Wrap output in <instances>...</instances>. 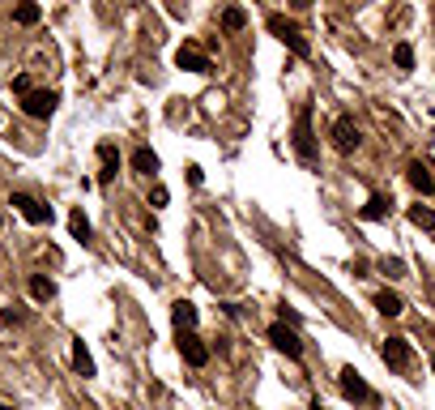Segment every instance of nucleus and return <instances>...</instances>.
I'll use <instances>...</instances> for the list:
<instances>
[{"label": "nucleus", "mask_w": 435, "mask_h": 410, "mask_svg": "<svg viewBox=\"0 0 435 410\" xmlns=\"http://www.w3.org/2000/svg\"><path fill=\"white\" fill-rule=\"evenodd\" d=\"M295 154L308 167H316V158H320V145L312 133V103H299V111H295Z\"/></svg>", "instance_id": "1"}, {"label": "nucleus", "mask_w": 435, "mask_h": 410, "mask_svg": "<svg viewBox=\"0 0 435 410\" xmlns=\"http://www.w3.org/2000/svg\"><path fill=\"white\" fill-rule=\"evenodd\" d=\"M337 385H342V398L346 402H359V406H380V394L355 372V368H342V376H337Z\"/></svg>", "instance_id": "2"}, {"label": "nucleus", "mask_w": 435, "mask_h": 410, "mask_svg": "<svg viewBox=\"0 0 435 410\" xmlns=\"http://www.w3.org/2000/svg\"><path fill=\"white\" fill-rule=\"evenodd\" d=\"M269 34H278L295 56H312V43L303 39V30L290 21V17H282V13H269Z\"/></svg>", "instance_id": "3"}, {"label": "nucleus", "mask_w": 435, "mask_h": 410, "mask_svg": "<svg viewBox=\"0 0 435 410\" xmlns=\"http://www.w3.org/2000/svg\"><path fill=\"white\" fill-rule=\"evenodd\" d=\"M56 107H60V94H56V90H30V94L21 98V111H26L30 120H51Z\"/></svg>", "instance_id": "4"}, {"label": "nucleus", "mask_w": 435, "mask_h": 410, "mask_svg": "<svg viewBox=\"0 0 435 410\" xmlns=\"http://www.w3.org/2000/svg\"><path fill=\"white\" fill-rule=\"evenodd\" d=\"M329 137H333V150H337V154H355V150H359V141H363V133H359V124H355L350 116H337Z\"/></svg>", "instance_id": "5"}, {"label": "nucleus", "mask_w": 435, "mask_h": 410, "mask_svg": "<svg viewBox=\"0 0 435 410\" xmlns=\"http://www.w3.org/2000/svg\"><path fill=\"white\" fill-rule=\"evenodd\" d=\"M269 342H273V351H282L286 359H303V342H299V334H295L290 325L273 321V325H269Z\"/></svg>", "instance_id": "6"}, {"label": "nucleus", "mask_w": 435, "mask_h": 410, "mask_svg": "<svg viewBox=\"0 0 435 410\" xmlns=\"http://www.w3.org/2000/svg\"><path fill=\"white\" fill-rule=\"evenodd\" d=\"M380 359H384L393 372H406V368L414 364V351H410L406 338H384V342H380Z\"/></svg>", "instance_id": "7"}, {"label": "nucleus", "mask_w": 435, "mask_h": 410, "mask_svg": "<svg viewBox=\"0 0 435 410\" xmlns=\"http://www.w3.org/2000/svg\"><path fill=\"white\" fill-rule=\"evenodd\" d=\"M26 222H34V227H43V222H51V205H43V201H34L30 193H13V201H9Z\"/></svg>", "instance_id": "8"}, {"label": "nucleus", "mask_w": 435, "mask_h": 410, "mask_svg": "<svg viewBox=\"0 0 435 410\" xmlns=\"http://www.w3.org/2000/svg\"><path fill=\"white\" fill-rule=\"evenodd\" d=\"M175 64H179L184 73H201V77H205V73H214V60H209L196 43H184V47L175 51Z\"/></svg>", "instance_id": "9"}, {"label": "nucleus", "mask_w": 435, "mask_h": 410, "mask_svg": "<svg viewBox=\"0 0 435 410\" xmlns=\"http://www.w3.org/2000/svg\"><path fill=\"white\" fill-rule=\"evenodd\" d=\"M179 355H184L188 368H205V364H209V347H205L196 334H179Z\"/></svg>", "instance_id": "10"}, {"label": "nucleus", "mask_w": 435, "mask_h": 410, "mask_svg": "<svg viewBox=\"0 0 435 410\" xmlns=\"http://www.w3.org/2000/svg\"><path fill=\"white\" fill-rule=\"evenodd\" d=\"M98 163H103L98 184H111V180H115V171H120V150H115L111 141H98Z\"/></svg>", "instance_id": "11"}, {"label": "nucleus", "mask_w": 435, "mask_h": 410, "mask_svg": "<svg viewBox=\"0 0 435 410\" xmlns=\"http://www.w3.org/2000/svg\"><path fill=\"white\" fill-rule=\"evenodd\" d=\"M171 321H175V329H179V334H196V304L175 299V304H171Z\"/></svg>", "instance_id": "12"}, {"label": "nucleus", "mask_w": 435, "mask_h": 410, "mask_svg": "<svg viewBox=\"0 0 435 410\" xmlns=\"http://www.w3.org/2000/svg\"><path fill=\"white\" fill-rule=\"evenodd\" d=\"M132 171H141V175H158V154H154L150 145H137V150H132Z\"/></svg>", "instance_id": "13"}, {"label": "nucleus", "mask_w": 435, "mask_h": 410, "mask_svg": "<svg viewBox=\"0 0 435 410\" xmlns=\"http://www.w3.org/2000/svg\"><path fill=\"white\" fill-rule=\"evenodd\" d=\"M406 180H410V184H414V188L423 193V197H427V193H431V188H435V175H431V167H423V163H410V171H406Z\"/></svg>", "instance_id": "14"}, {"label": "nucleus", "mask_w": 435, "mask_h": 410, "mask_svg": "<svg viewBox=\"0 0 435 410\" xmlns=\"http://www.w3.org/2000/svg\"><path fill=\"white\" fill-rule=\"evenodd\" d=\"M30 295H34L38 304H47V299H56V282H51L47 274H30Z\"/></svg>", "instance_id": "15"}, {"label": "nucleus", "mask_w": 435, "mask_h": 410, "mask_svg": "<svg viewBox=\"0 0 435 410\" xmlns=\"http://www.w3.org/2000/svg\"><path fill=\"white\" fill-rule=\"evenodd\" d=\"M376 308H380V317H402V312H406V304H402L397 291H380V295H376Z\"/></svg>", "instance_id": "16"}, {"label": "nucleus", "mask_w": 435, "mask_h": 410, "mask_svg": "<svg viewBox=\"0 0 435 410\" xmlns=\"http://www.w3.org/2000/svg\"><path fill=\"white\" fill-rule=\"evenodd\" d=\"M73 368H77V372H81L85 381L94 376V359H90V351H85V342H81V338L73 342Z\"/></svg>", "instance_id": "17"}, {"label": "nucleus", "mask_w": 435, "mask_h": 410, "mask_svg": "<svg viewBox=\"0 0 435 410\" xmlns=\"http://www.w3.org/2000/svg\"><path fill=\"white\" fill-rule=\"evenodd\" d=\"M363 218L367 222H380V218H389V197H367V205H363Z\"/></svg>", "instance_id": "18"}, {"label": "nucleus", "mask_w": 435, "mask_h": 410, "mask_svg": "<svg viewBox=\"0 0 435 410\" xmlns=\"http://www.w3.org/2000/svg\"><path fill=\"white\" fill-rule=\"evenodd\" d=\"M68 231H73V240H81V244H90V218L81 214V205L68 214Z\"/></svg>", "instance_id": "19"}, {"label": "nucleus", "mask_w": 435, "mask_h": 410, "mask_svg": "<svg viewBox=\"0 0 435 410\" xmlns=\"http://www.w3.org/2000/svg\"><path fill=\"white\" fill-rule=\"evenodd\" d=\"M243 26H248V13H243V9H235V4H231V9H226V13H222V30H226V34H239V30H243Z\"/></svg>", "instance_id": "20"}, {"label": "nucleus", "mask_w": 435, "mask_h": 410, "mask_svg": "<svg viewBox=\"0 0 435 410\" xmlns=\"http://www.w3.org/2000/svg\"><path fill=\"white\" fill-rule=\"evenodd\" d=\"M38 17H43V9H38V4H30V0L13 9V21H17V26H34Z\"/></svg>", "instance_id": "21"}, {"label": "nucleus", "mask_w": 435, "mask_h": 410, "mask_svg": "<svg viewBox=\"0 0 435 410\" xmlns=\"http://www.w3.org/2000/svg\"><path fill=\"white\" fill-rule=\"evenodd\" d=\"M410 222L423 227V231H435V210H427V205H410Z\"/></svg>", "instance_id": "22"}, {"label": "nucleus", "mask_w": 435, "mask_h": 410, "mask_svg": "<svg viewBox=\"0 0 435 410\" xmlns=\"http://www.w3.org/2000/svg\"><path fill=\"white\" fill-rule=\"evenodd\" d=\"M393 64H397L402 73H410V68H414V47H410V43H397V47H393Z\"/></svg>", "instance_id": "23"}, {"label": "nucleus", "mask_w": 435, "mask_h": 410, "mask_svg": "<svg viewBox=\"0 0 435 410\" xmlns=\"http://www.w3.org/2000/svg\"><path fill=\"white\" fill-rule=\"evenodd\" d=\"M167 201H171V193H167V188H162V184H158V188H154V193H150V205H154V210H162V205H167Z\"/></svg>", "instance_id": "24"}, {"label": "nucleus", "mask_w": 435, "mask_h": 410, "mask_svg": "<svg viewBox=\"0 0 435 410\" xmlns=\"http://www.w3.org/2000/svg\"><path fill=\"white\" fill-rule=\"evenodd\" d=\"M30 90H34V86H30V77H26V73H21V77H13V94H21V98H26Z\"/></svg>", "instance_id": "25"}, {"label": "nucleus", "mask_w": 435, "mask_h": 410, "mask_svg": "<svg viewBox=\"0 0 435 410\" xmlns=\"http://www.w3.org/2000/svg\"><path fill=\"white\" fill-rule=\"evenodd\" d=\"M380 270H384V274H389V278H402V274H406V265H402V261H397V257H393V261H384V265H380Z\"/></svg>", "instance_id": "26"}, {"label": "nucleus", "mask_w": 435, "mask_h": 410, "mask_svg": "<svg viewBox=\"0 0 435 410\" xmlns=\"http://www.w3.org/2000/svg\"><path fill=\"white\" fill-rule=\"evenodd\" d=\"M0 321H4V325H21V321H26V317H21V312H17V308H4V312H0Z\"/></svg>", "instance_id": "27"}, {"label": "nucleus", "mask_w": 435, "mask_h": 410, "mask_svg": "<svg viewBox=\"0 0 435 410\" xmlns=\"http://www.w3.org/2000/svg\"><path fill=\"white\" fill-rule=\"evenodd\" d=\"M188 184L201 188V184H205V171H201V167H188Z\"/></svg>", "instance_id": "28"}, {"label": "nucleus", "mask_w": 435, "mask_h": 410, "mask_svg": "<svg viewBox=\"0 0 435 410\" xmlns=\"http://www.w3.org/2000/svg\"><path fill=\"white\" fill-rule=\"evenodd\" d=\"M308 410H329V406H325V402H312V406H308Z\"/></svg>", "instance_id": "29"}, {"label": "nucleus", "mask_w": 435, "mask_h": 410, "mask_svg": "<svg viewBox=\"0 0 435 410\" xmlns=\"http://www.w3.org/2000/svg\"><path fill=\"white\" fill-rule=\"evenodd\" d=\"M0 410H17V406H9V402H0Z\"/></svg>", "instance_id": "30"}, {"label": "nucleus", "mask_w": 435, "mask_h": 410, "mask_svg": "<svg viewBox=\"0 0 435 410\" xmlns=\"http://www.w3.org/2000/svg\"><path fill=\"white\" fill-rule=\"evenodd\" d=\"M0 222H4V214H0Z\"/></svg>", "instance_id": "31"}, {"label": "nucleus", "mask_w": 435, "mask_h": 410, "mask_svg": "<svg viewBox=\"0 0 435 410\" xmlns=\"http://www.w3.org/2000/svg\"><path fill=\"white\" fill-rule=\"evenodd\" d=\"M0 120H4V116H0Z\"/></svg>", "instance_id": "32"}]
</instances>
